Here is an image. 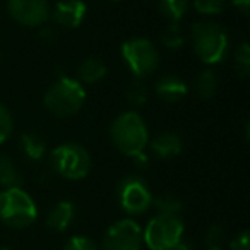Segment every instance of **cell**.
<instances>
[{
    "mask_svg": "<svg viewBox=\"0 0 250 250\" xmlns=\"http://www.w3.org/2000/svg\"><path fill=\"white\" fill-rule=\"evenodd\" d=\"M143 228L130 218L120 219L106 229L103 236V250H143Z\"/></svg>",
    "mask_w": 250,
    "mask_h": 250,
    "instance_id": "9c48e42d",
    "label": "cell"
},
{
    "mask_svg": "<svg viewBox=\"0 0 250 250\" xmlns=\"http://www.w3.org/2000/svg\"><path fill=\"white\" fill-rule=\"evenodd\" d=\"M0 250H9V249H0Z\"/></svg>",
    "mask_w": 250,
    "mask_h": 250,
    "instance_id": "d6a6232c",
    "label": "cell"
},
{
    "mask_svg": "<svg viewBox=\"0 0 250 250\" xmlns=\"http://www.w3.org/2000/svg\"><path fill=\"white\" fill-rule=\"evenodd\" d=\"M206 245L208 247H221V243L225 242V229L219 225H211L206 231Z\"/></svg>",
    "mask_w": 250,
    "mask_h": 250,
    "instance_id": "4316f807",
    "label": "cell"
},
{
    "mask_svg": "<svg viewBox=\"0 0 250 250\" xmlns=\"http://www.w3.org/2000/svg\"><path fill=\"white\" fill-rule=\"evenodd\" d=\"M53 171L67 180H81L91 171V154L79 143H63L50 154Z\"/></svg>",
    "mask_w": 250,
    "mask_h": 250,
    "instance_id": "8992f818",
    "label": "cell"
},
{
    "mask_svg": "<svg viewBox=\"0 0 250 250\" xmlns=\"http://www.w3.org/2000/svg\"><path fill=\"white\" fill-rule=\"evenodd\" d=\"M184 231L180 216L158 212L143 229V242L149 250H175L184 240Z\"/></svg>",
    "mask_w": 250,
    "mask_h": 250,
    "instance_id": "5b68a950",
    "label": "cell"
},
{
    "mask_svg": "<svg viewBox=\"0 0 250 250\" xmlns=\"http://www.w3.org/2000/svg\"><path fill=\"white\" fill-rule=\"evenodd\" d=\"M190 42L194 53L206 65L223 62L229 52V36L225 28L212 21H199L192 26Z\"/></svg>",
    "mask_w": 250,
    "mask_h": 250,
    "instance_id": "7a4b0ae2",
    "label": "cell"
},
{
    "mask_svg": "<svg viewBox=\"0 0 250 250\" xmlns=\"http://www.w3.org/2000/svg\"><path fill=\"white\" fill-rule=\"evenodd\" d=\"M38 218V208L22 187L4 188L0 192V221L9 228L22 229Z\"/></svg>",
    "mask_w": 250,
    "mask_h": 250,
    "instance_id": "277c9868",
    "label": "cell"
},
{
    "mask_svg": "<svg viewBox=\"0 0 250 250\" xmlns=\"http://www.w3.org/2000/svg\"><path fill=\"white\" fill-rule=\"evenodd\" d=\"M206 250H223L221 247H208Z\"/></svg>",
    "mask_w": 250,
    "mask_h": 250,
    "instance_id": "1f68e13d",
    "label": "cell"
},
{
    "mask_svg": "<svg viewBox=\"0 0 250 250\" xmlns=\"http://www.w3.org/2000/svg\"><path fill=\"white\" fill-rule=\"evenodd\" d=\"M188 93L187 83L175 74H165L154 84V94L165 103H177Z\"/></svg>",
    "mask_w": 250,
    "mask_h": 250,
    "instance_id": "7c38bea8",
    "label": "cell"
},
{
    "mask_svg": "<svg viewBox=\"0 0 250 250\" xmlns=\"http://www.w3.org/2000/svg\"><path fill=\"white\" fill-rule=\"evenodd\" d=\"M21 151L31 161H42L46 153V143L40 134L24 132L21 136Z\"/></svg>",
    "mask_w": 250,
    "mask_h": 250,
    "instance_id": "2e32d148",
    "label": "cell"
},
{
    "mask_svg": "<svg viewBox=\"0 0 250 250\" xmlns=\"http://www.w3.org/2000/svg\"><path fill=\"white\" fill-rule=\"evenodd\" d=\"M143 81L144 79H136L127 89V100H129V103L132 106H143V104H146L147 98H149L147 87Z\"/></svg>",
    "mask_w": 250,
    "mask_h": 250,
    "instance_id": "cb8c5ba5",
    "label": "cell"
},
{
    "mask_svg": "<svg viewBox=\"0 0 250 250\" xmlns=\"http://www.w3.org/2000/svg\"><path fill=\"white\" fill-rule=\"evenodd\" d=\"M63 250H98V245L87 236H72L65 243Z\"/></svg>",
    "mask_w": 250,
    "mask_h": 250,
    "instance_id": "484cf974",
    "label": "cell"
},
{
    "mask_svg": "<svg viewBox=\"0 0 250 250\" xmlns=\"http://www.w3.org/2000/svg\"><path fill=\"white\" fill-rule=\"evenodd\" d=\"M229 4H231L238 12H242L243 16H249V12H250V0H229Z\"/></svg>",
    "mask_w": 250,
    "mask_h": 250,
    "instance_id": "f1b7e54d",
    "label": "cell"
},
{
    "mask_svg": "<svg viewBox=\"0 0 250 250\" xmlns=\"http://www.w3.org/2000/svg\"><path fill=\"white\" fill-rule=\"evenodd\" d=\"M48 0H7V12L12 21L26 28H42L50 19Z\"/></svg>",
    "mask_w": 250,
    "mask_h": 250,
    "instance_id": "30bf717a",
    "label": "cell"
},
{
    "mask_svg": "<svg viewBox=\"0 0 250 250\" xmlns=\"http://www.w3.org/2000/svg\"><path fill=\"white\" fill-rule=\"evenodd\" d=\"M87 5L83 0H60L50 9V19L62 29H76L83 24Z\"/></svg>",
    "mask_w": 250,
    "mask_h": 250,
    "instance_id": "8fae6325",
    "label": "cell"
},
{
    "mask_svg": "<svg viewBox=\"0 0 250 250\" xmlns=\"http://www.w3.org/2000/svg\"><path fill=\"white\" fill-rule=\"evenodd\" d=\"M122 60L136 79L149 77L160 65V53L154 43L147 38H130L120 48Z\"/></svg>",
    "mask_w": 250,
    "mask_h": 250,
    "instance_id": "52a82bcc",
    "label": "cell"
},
{
    "mask_svg": "<svg viewBox=\"0 0 250 250\" xmlns=\"http://www.w3.org/2000/svg\"><path fill=\"white\" fill-rule=\"evenodd\" d=\"M226 0H192V7L201 16H218L225 11Z\"/></svg>",
    "mask_w": 250,
    "mask_h": 250,
    "instance_id": "603a6c76",
    "label": "cell"
},
{
    "mask_svg": "<svg viewBox=\"0 0 250 250\" xmlns=\"http://www.w3.org/2000/svg\"><path fill=\"white\" fill-rule=\"evenodd\" d=\"M153 192L139 175H127L118 184V204L127 214H144L153 206Z\"/></svg>",
    "mask_w": 250,
    "mask_h": 250,
    "instance_id": "ba28073f",
    "label": "cell"
},
{
    "mask_svg": "<svg viewBox=\"0 0 250 250\" xmlns=\"http://www.w3.org/2000/svg\"><path fill=\"white\" fill-rule=\"evenodd\" d=\"M175 250H192V247H190V243L188 242H185V240H182L180 243L177 245V249Z\"/></svg>",
    "mask_w": 250,
    "mask_h": 250,
    "instance_id": "4dcf8cb0",
    "label": "cell"
},
{
    "mask_svg": "<svg viewBox=\"0 0 250 250\" xmlns=\"http://www.w3.org/2000/svg\"><path fill=\"white\" fill-rule=\"evenodd\" d=\"M74 216H76V208L70 201H59L57 204H53V208L48 211L46 216V225L50 229L57 233L67 231L69 226L72 225Z\"/></svg>",
    "mask_w": 250,
    "mask_h": 250,
    "instance_id": "5bb4252c",
    "label": "cell"
},
{
    "mask_svg": "<svg viewBox=\"0 0 250 250\" xmlns=\"http://www.w3.org/2000/svg\"><path fill=\"white\" fill-rule=\"evenodd\" d=\"M190 7V0H160V12L171 22H180Z\"/></svg>",
    "mask_w": 250,
    "mask_h": 250,
    "instance_id": "d6986e66",
    "label": "cell"
},
{
    "mask_svg": "<svg viewBox=\"0 0 250 250\" xmlns=\"http://www.w3.org/2000/svg\"><path fill=\"white\" fill-rule=\"evenodd\" d=\"M218 76L214 70L206 69L195 77V93L201 100H212L218 93Z\"/></svg>",
    "mask_w": 250,
    "mask_h": 250,
    "instance_id": "e0dca14e",
    "label": "cell"
},
{
    "mask_svg": "<svg viewBox=\"0 0 250 250\" xmlns=\"http://www.w3.org/2000/svg\"><path fill=\"white\" fill-rule=\"evenodd\" d=\"M229 250H250L249 231H242L229 242Z\"/></svg>",
    "mask_w": 250,
    "mask_h": 250,
    "instance_id": "83f0119b",
    "label": "cell"
},
{
    "mask_svg": "<svg viewBox=\"0 0 250 250\" xmlns=\"http://www.w3.org/2000/svg\"><path fill=\"white\" fill-rule=\"evenodd\" d=\"M161 43L167 46L168 50H178L185 45V35L180 29L178 22H171L161 33Z\"/></svg>",
    "mask_w": 250,
    "mask_h": 250,
    "instance_id": "44dd1931",
    "label": "cell"
},
{
    "mask_svg": "<svg viewBox=\"0 0 250 250\" xmlns=\"http://www.w3.org/2000/svg\"><path fill=\"white\" fill-rule=\"evenodd\" d=\"M22 185V175L18 170L16 163L5 154H0V187L12 188L21 187Z\"/></svg>",
    "mask_w": 250,
    "mask_h": 250,
    "instance_id": "ac0fdd59",
    "label": "cell"
},
{
    "mask_svg": "<svg viewBox=\"0 0 250 250\" xmlns=\"http://www.w3.org/2000/svg\"><path fill=\"white\" fill-rule=\"evenodd\" d=\"M153 204L156 206L158 212H163V214H175L178 216L180 211L184 209V202L178 195L167 192V194L158 195L156 199H153Z\"/></svg>",
    "mask_w": 250,
    "mask_h": 250,
    "instance_id": "ffe728a7",
    "label": "cell"
},
{
    "mask_svg": "<svg viewBox=\"0 0 250 250\" xmlns=\"http://www.w3.org/2000/svg\"><path fill=\"white\" fill-rule=\"evenodd\" d=\"M14 132V118L7 106L0 103V144H4Z\"/></svg>",
    "mask_w": 250,
    "mask_h": 250,
    "instance_id": "d4e9b609",
    "label": "cell"
},
{
    "mask_svg": "<svg viewBox=\"0 0 250 250\" xmlns=\"http://www.w3.org/2000/svg\"><path fill=\"white\" fill-rule=\"evenodd\" d=\"M106 70L108 69L103 60L89 57V59H84L77 67V81L83 86L84 84H94L106 76Z\"/></svg>",
    "mask_w": 250,
    "mask_h": 250,
    "instance_id": "9a60e30c",
    "label": "cell"
},
{
    "mask_svg": "<svg viewBox=\"0 0 250 250\" xmlns=\"http://www.w3.org/2000/svg\"><path fill=\"white\" fill-rule=\"evenodd\" d=\"M40 38L45 40L46 43H53L57 40V31L55 28H43L40 31Z\"/></svg>",
    "mask_w": 250,
    "mask_h": 250,
    "instance_id": "f546056e",
    "label": "cell"
},
{
    "mask_svg": "<svg viewBox=\"0 0 250 250\" xmlns=\"http://www.w3.org/2000/svg\"><path fill=\"white\" fill-rule=\"evenodd\" d=\"M147 147L151 149V153L160 160H171L177 158L184 149V141L178 134L175 132H161L156 137L149 139Z\"/></svg>",
    "mask_w": 250,
    "mask_h": 250,
    "instance_id": "4fadbf2b",
    "label": "cell"
},
{
    "mask_svg": "<svg viewBox=\"0 0 250 250\" xmlns=\"http://www.w3.org/2000/svg\"><path fill=\"white\" fill-rule=\"evenodd\" d=\"M86 103V89L77 79L60 76L43 96V104L52 115L67 118L76 115Z\"/></svg>",
    "mask_w": 250,
    "mask_h": 250,
    "instance_id": "3957f363",
    "label": "cell"
},
{
    "mask_svg": "<svg viewBox=\"0 0 250 250\" xmlns=\"http://www.w3.org/2000/svg\"><path fill=\"white\" fill-rule=\"evenodd\" d=\"M113 2H118V0H113Z\"/></svg>",
    "mask_w": 250,
    "mask_h": 250,
    "instance_id": "836d02e7",
    "label": "cell"
},
{
    "mask_svg": "<svg viewBox=\"0 0 250 250\" xmlns=\"http://www.w3.org/2000/svg\"><path fill=\"white\" fill-rule=\"evenodd\" d=\"M110 137L113 146L122 154L136 158L146 151L149 143V130L144 118L137 111H124L111 122Z\"/></svg>",
    "mask_w": 250,
    "mask_h": 250,
    "instance_id": "6da1fadb",
    "label": "cell"
},
{
    "mask_svg": "<svg viewBox=\"0 0 250 250\" xmlns=\"http://www.w3.org/2000/svg\"><path fill=\"white\" fill-rule=\"evenodd\" d=\"M233 60H235V70L242 79H247L250 76V48L249 43L243 42L242 45L236 48L235 55H233Z\"/></svg>",
    "mask_w": 250,
    "mask_h": 250,
    "instance_id": "7402d4cb",
    "label": "cell"
}]
</instances>
